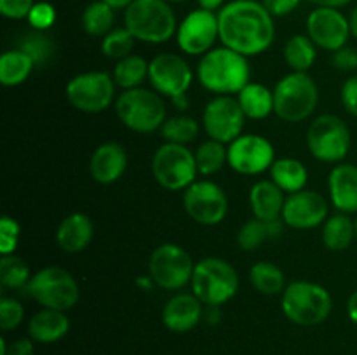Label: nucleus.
Instances as JSON below:
<instances>
[{
	"label": "nucleus",
	"instance_id": "nucleus-52",
	"mask_svg": "<svg viewBox=\"0 0 357 355\" xmlns=\"http://www.w3.org/2000/svg\"><path fill=\"white\" fill-rule=\"evenodd\" d=\"M349 26H351V35L357 38V6L352 9L351 16H349Z\"/></svg>",
	"mask_w": 357,
	"mask_h": 355
},
{
	"label": "nucleus",
	"instance_id": "nucleus-51",
	"mask_svg": "<svg viewBox=\"0 0 357 355\" xmlns=\"http://www.w3.org/2000/svg\"><path fill=\"white\" fill-rule=\"evenodd\" d=\"M105 3L112 7V9H128L135 0H103Z\"/></svg>",
	"mask_w": 357,
	"mask_h": 355
},
{
	"label": "nucleus",
	"instance_id": "nucleus-20",
	"mask_svg": "<svg viewBox=\"0 0 357 355\" xmlns=\"http://www.w3.org/2000/svg\"><path fill=\"white\" fill-rule=\"evenodd\" d=\"M204 303L192 292L173 296L162 308V324L173 333H188L201 322Z\"/></svg>",
	"mask_w": 357,
	"mask_h": 355
},
{
	"label": "nucleus",
	"instance_id": "nucleus-34",
	"mask_svg": "<svg viewBox=\"0 0 357 355\" xmlns=\"http://www.w3.org/2000/svg\"><path fill=\"white\" fill-rule=\"evenodd\" d=\"M229 148H225V143H220L216 139H208L195 150V162H197L199 174L211 176L216 174L227 164Z\"/></svg>",
	"mask_w": 357,
	"mask_h": 355
},
{
	"label": "nucleus",
	"instance_id": "nucleus-16",
	"mask_svg": "<svg viewBox=\"0 0 357 355\" xmlns=\"http://www.w3.org/2000/svg\"><path fill=\"white\" fill-rule=\"evenodd\" d=\"M246 118L236 97L216 96L206 104L204 113H202V125L209 139H216L227 145L239 138Z\"/></svg>",
	"mask_w": 357,
	"mask_h": 355
},
{
	"label": "nucleus",
	"instance_id": "nucleus-38",
	"mask_svg": "<svg viewBox=\"0 0 357 355\" xmlns=\"http://www.w3.org/2000/svg\"><path fill=\"white\" fill-rule=\"evenodd\" d=\"M135 35L128 30V28H115L110 33L105 35L103 42H101V51L107 58L110 59H121L131 56L132 47H135Z\"/></svg>",
	"mask_w": 357,
	"mask_h": 355
},
{
	"label": "nucleus",
	"instance_id": "nucleus-14",
	"mask_svg": "<svg viewBox=\"0 0 357 355\" xmlns=\"http://www.w3.org/2000/svg\"><path fill=\"white\" fill-rule=\"evenodd\" d=\"M220 38L218 14L213 10L195 9L183 17L176 30V44L188 56H204Z\"/></svg>",
	"mask_w": 357,
	"mask_h": 355
},
{
	"label": "nucleus",
	"instance_id": "nucleus-3",
	"mask_svg": "<svg viewBox=\"0 0 357 355\" xmlns=\"http://www.w3.org/2000/svg\"><path fill=\"white\" fill-rule=\"evenodd\" d=\"M126 28L136 40L164 44L176 35V14L167 0H135L126 9Z\"/></svg>",
	"mask_w": 357,
	"mask_h": 355
},
{
	"label": "nucleus",
	"instance_id": "nucleus-8",
	"mask_svg": "<svg viewBox=\"0 0 357 355\" xmlns=\"http://www.w3.org/2000/svg\"><path fill=\"white\" fill-rule=\"evenodd\" d=\"M26 289L42 308L66 312L79 301V284L68 270L59 267L38 270L37 274L31 275Z\"/></svg>",
	"mask_w": 357,
	"mask_h": 355
},
{
	"label": "nucleus",
	"instance_id": "nucleus-28",
	"mask_svg": "<svg viewBox=\"0 0 357 355\" xmlns=\"http://www.w3.org/2000/svg\"><path fill=\"white\" fill-rule=\"evenodd\" d=\"M33 68L35 63L21 49L3 52L0 58V84L6 87L21 86Z\"/></svg>",
	"mask_w": 357,
	"mask_h": 355
},
{
	"label": "nucleus",
	"instance_id": "nucleus-12",
	"mask_svg": "<svg viewBox=\"0 0 357 355\" xmlns=\"http://www.w3.org/2000/svg\"><path fill=\"white\" fill-rule=\"evenodd\" d=\"M66 97L84 113H100L115 97V80L107 72H86L66 84Z\"/></svg>",
	"mask_w": 357,
	"mask_h": 355
},
{
	"label": "nucleus",
	"instance_id": "nucleus-41",
	"mask_svg": "<svg viewBox=\"0 0 357 355\" xmlns=\"http://www.w3.org/2000/svg\"><path fill=\"white\" fill-rule=\"evenodd\" d=\"M26 19L33 30H38V31L49 30V28L56 23L54 6L49 2H35Z\"/></svg>",
	"mask_w": 357,
	"mask_h": 355
},
{
	"label": "nucleus",
	"instance_id": "nucleus-33",
	"mask_svg": "<svg viewBox=\"0 0 357 355\" xmlns=\"http://www.w3.org/2000/svg\"><path fill=\"white\" fill-rule=\"evenodd\" d=\"M114 10L103 0L91 2L82 13V26L86 33H89L91 37H105L110 33L115 19Z\"/></svg>",
	"mask_w": 357,
	"mask_h": 355
},
{
	"label": "nucleus",
	"instance_id": "nucleus-43",
	"mask_svg": "<svg viewBox=\"0 0 357 355\" xmlns=\"http://www.w3.org/2000/svg\"><path fill=\"white\" fill-rule=\"evenodd\" d=\"M33 3V0H0V14L7 19H24Z\"/></svg>",
	"mask_w": 357,
	"mask_h": 355
},
{
	"label": "nucleus",
	"instance_id": "nucleus-35",
	"mask_svg": "<svg viewBox=\"0 0 357 355\" xmlns=\"http://www.w3.org/2000/svg\"><path fill=\"white\" fill-rule=\"evenodd\" d=\"M162 138L166 143H174V145H185L194 141L197 138L199 124L195 118L188 115H174V117L166 118V122L160 127Z\"/></svg>",
	"mask_w": 357,
	"mask_h": 355
},
{
	"label": "nucleus",
	"instance_id": "nucleus-30",
	"mask_svg": "<svg viewBox=\"0 0 357 355\" xmlns=\"http://www.w3.org/2000/svg\"><path fill=\"white\" fill-rule=\"evenodd\" d=\"M250 281L258 292L265 296H275L284 292L286 282L281 268L272 261H258L251 267Z\"/></svg>",
	"mask_w": 357,
	"mask_h": 355
},
{
	"label": "nucleus",
	"instance_id": "nucleus-7",
	"mask_svg": "<svg viewBox=\"0 0 357 355\" xmlns=\"http://www.w3.org/2000/svg\"><path fill=\"white\" fill-rule=\"evenodd\" d=\"M115 113L126 127L149 134L162 127L166 122V103L155 90L136 87L124 90L117 97Z\"/></svg>",
	"mask_w": 357,
	"mask_h": 355
},
{
	"label": "nucleus",
	"instance_id": "nucleus-15",
	"mask_svg": "<svg viewBox=\"0 0 357 355\" xmlns=\"http://www.w3.org/2000/svg\"><path fill=\"white\" fill-rule=\"evenodd\" d=\"M149 80L155 93L174 100L190 89L194 72L181 56L160 52L149 63Z\"/></svg>",
	"mask_w": 357,
	"mask_h": 355
},
{
	"label": "nucleus",
	"instance_id": "nucleus-22",
	"mask_svg": "<svg viewBox=\"0 0 357 355\" xmlns=\"http://www.w3.org/2000/svg\"><path fill=\"white\" fill-rule=\"evenodd\" d=\"M330 198L338 211L351 214L357 212V166L338 164L328 178Z\"/></svg>",
	"mask_w": 357,
	"mask_h": 355
},
{
	"label": "nucleus",
	"instance_id": "nucleus-36",
	"mask_svg": "<svg viewBox=\"0 0 357 355\" xmlns=\"http://www.w3.org/2000/svg\"><path fill=\"white\" fill-rule=\"evenodd\" d=\"M30 267L23 258L16 254H7L0 258V284L7 289L26 287L30 282Z\"/></svg>",
	"mask_w": 357,
	"mask_h": 355
},
{
	"label": "nucleus",
	"instance_id": "nucleus-48",
	"mask_svg": "<svg viewBox=\"0 0 357 355\" xmlns=\"http://www.w3.org/2000/svg\"><path fill=\"white\" fill-rule=\"evenodd\" d=\"M307 2L314 3L316 7H333V9H340L351 3L352 0H307Z\"/></svg>",
	"mask_w": 357,
	"mask_h": 355
},
{
	"label": "nucleus",
	"instance_id": "nucleus-19",
	"mask_svg": "<svg viewBox=\"0 0 357 355\" xmlns=\"http://www.w3.org/2000/svg\"><path fill=\"white\" fill-rule=\"evenodd\" d=\"M284 225L295 230L316 228L328 219V202L314 190H302L289 194L282 209Z\"/></svg>",
	"mask_w": 357,
	"mask_h": 355
},
{
	"label": "nucleus",
	"instance_id": "nucleus-6",
	"mask_svg": "<svg viewBox=\"0 0 357 355\" xmlns=\"http://www.w3.org/2000/svg\"><path fill=\"white\" fill-rule=\"evenodd\" d=\"M192 292L208 306H222L237 294L239 277L229 261L222 258H204L192 275Z\"/></svg>",
	"mask_w": 357,
	"mask_h": 355
},
{
	"label": "nucleus",
	"instance_id": "nucleus-54",
	"mask_svg": "<svg viewBox=\"0 0 357 355\" xmlns=\"http://www.w3.org/2000/svg\"><path fill=\"white\" fill-rule=\"evenodd\" d=\"M167 2H169V3L171 2H183V0H167Z\"/></svg>",
	"mask_w": 357,
	"mask_h": 355
},
{
	"label": "nucleus",
	"instance_id": "nucleus-27",
	"mask_svg": "<svg viewBox=\"0 0 357 355\" xmlns=\"http://www.w3.org/2000/svg\"><path fill=\"white\" fill-rule=\"evenodd\" d=\"M241 108L248 118H260L268 117L274 111V90L265 87L264 84L250 82L239 94H237Z\"/></svg>",
	"mask_w": 357,
	"mask_h": 355
},
{
	"label": "nucleus",
	"instance_id": "nucleus-25",
	"mask_svg": "<svg viewBox=\"0 0 357 355\" xmlns=\"http://www.w3.org/2000/svg\"><path fill=\"white\" fill-rule=\"evenodd\" d=\"M70 331V319L61 310L42 308L28 322V336L35 343H56Z\"/></svg>",
	"mask_w": 357,
	"mask_h": 355
},
{
	"label": "nucleus",
	"instance_id": "nucleus-23",
	"mask_svg": "<svg viewBox=\"0 0 357 355\" xmlns=\"http://www.w3.org/2000/svg\"><path fill=\"white\" fill-rule=\"evenodd\" d=\"M284 191L274 183V181L261 180L253 184L250 191V205L255 218L261 221H275L281 219L282 209H284Z\"/></svg>",
	"mask_w": 357,
	"mask_h": 355
},
{
	"label": "nucleus",
	"instance_id": "nucleus-44",
	"mask_svg": "<svg viewBox=\"0 0 357 355\" xmlns=\"http://www.w3.org/2000/svg\"><path fill=\"white\" fill-rule=\"evenodd\" d=\"M35 341L31 338H20L13 343H7L6 338H0V355H35Z\"/></svg>",
	"mask_w": 357,
	"mask_h": 355
},
{
	"label": "nucleus",
	"instance_id": "nucleus-21",
	"mask_svg": "<svg viewBox=\"0 0 357 355\" xmlns=\"http://www.w3.org/2000/svg\"><path fill=\"white\" fill-rule=\"evenodd\" d=\"M128 167V153L115 141L103 143L91 155L89 171L96 183L112 184L121 180Z\"/></svg>",
	"mask_w": 357,
	"mask_h": 355
},
{
	"label": "nucleus",
	"instance_id": "nucleus-45",
	"mask_svg": "<svg viewBox=\"0 0 357 355\" xmlns=\"http://www.w3.org/2000/svg\"><path fill=\"white\" fill-rule=\"evenodd\" d=\"M331 61H333L335 68L342 70V72H352V70H357V51L344 45L333 52Z\"/></svg>",
	"mask_w": 357,
	"mask_h": 355
},
{
	"label": "nucleus",
	"instance_id": "nucleus-31",
	"mask_svg": "<svg viewBox=\"0 0 357 355\" xmlns=\"http://www.w3.org/2000/svg\"><path fill=\"white\" fill-rule=\"evenodd\" d=\"M316 47L309 35H293L284 44L286 65L293 72L307 73L316 61Z\"/></svg>",
	"mask_w": 357,
	"mask_h": 355
},
{
	"label": "nucleus",
	"instance_id": "nucleus-11",
	"mask_svg": "<svg viewBox=\"0 0 357 355\" xmlns=\"http://www.w3.org/2000/svg\"><path fill=\"white\" fill-rule=\"evenodd\" d=\"M194 261L190 254L178 244H160L150 254L149 275L153 284L164 291H178L192 282Z\"/></svg>",
	"mask_w": 357,
	"mask_h": 355
},
{
	"label": "nucleus",
	"instance_id": "nucleus-32",
	"mask_svg": "<svg viewBox=\"0 0 357 355\" xmlns=\"http://www.w3.org/2000/svg\"><path fill=\"white\" fill-rule=\"evenodd\" d=\"M145 79H149V63L142 56H128L117 61L114 68L115 86L122 87L124 90L136 89L145 82Z\"/></svg>",
	"mask_w": 357,
	"mask_h": 355
},
{
	"label": "nucleus",
	"instance_id": "nucleus-53",
	"mask_svg": "<svg viewBox=\"0 0 357 355\" xmlns=\"http://www.w3.org/2000/svg\"><path fill=\"white\" fill-rule=\"evenodd\" d=\"M354 228H356V235H357V218L354 219Z\"/></svg>",
	"mask_w": 357,
	"mask_h": 355
},
{
	"label": "nucleus",
	"instance_id": "nucleus-37",
	"mask_svg": "<svg viewBox=\"0 0 357 355\" xmlns=\"http://www.w3.org/2000/svg\"><path fill=\"white\" fill-rule=\"evenodd\" d=\"M17 49L26 52L31 58V61L35 63V66H44L47 65L49 59L54 54V42L44 31L33 30L21 38L20 47Z\"/></svg>",
	"mask_w": 357,
	"mask_h": 355
},
{
	"label": "nucleus",
	"instance_id": "nucleus-10",
	"mask_svg": "<svg viewBox=\"0 0 357 355\" xmlns=\"http://www.w3.org/2000/svg\"><path fill=\"white\" fill-rule=\"evenodd\" d=\"M351 131L337 115H321L307 131V146L321 162H342L351 150Z\"/></svg>",
	"mask_w": 357,
	"mask_h": 355
},
{
	"label": "nucleus",
	"instance_id": "nucleus-47",
	"mask_svg": "<svg viewBox=\"0 0 357 355\" xmlns=\"http://www.w3.org/2000/svg\"><path fill=\"white\" fill-rule=\"evenodd\" d=\"M302 0H261L265 9L272 14V17H282L291 14Z\"/></svg>",
	"mask_w": 357,
	"mask_h": 355
},
{
	"label": "nucleus",
	"instance_id": "nucleus-49",
	"mask_svg": "<svg viewBox=\"0 0 357 355\" xmlns=\"http://www.w3.org/2000/svg\"><path fill=\"white\" fill-rule=\"evenodd\" d=\"M347 313H349V319L357 326V289L351 294L347 301Z\"/></svg>",
	"mask_w": 357,
	"mask_h": 355
},
{
	"label": "nucleus",
	"instance_id": "nucleus-29",
	"mask_svg": "<svg viewBox=\"0 0 357 355\" xmlns=\"http://www.w3.org/2000/svg\"><path fill=\"white\" fill-rule=\"evenodd\" d=\"M356 237L354 221L345 212L333 214L323 225V242L330 251H345Z\"/></svg>",
	"mask_w": 357,
	"mask_h": 355
},
{
	"label": "nucleus",
	"instance_id": "nucleus-39",
	"mask_svg": "<svg viewBox=\"0 0 357 355\" xmlns=\"http://www.w3.org/2000/svg\"><path fill=\"white\" fill-rule=\"evenodd\" d=\"M267 239H271L268 223L253 218L241 226L237 233V244L243 251H257Z\"/></svg>",
	"mask_w": 357,
	"mask_h": 355
},
{
	"label": "nucleus",
	"instance_id": "nucleus-9",
	"mask_svg": "<svg viewBox=\"0 0 357 355\" xmlns=\"http://www.w3.org/2000/svg\"><path fill=\"white\" fill-rule=\"evenodd\" d=\"M152 173L157 183L166 190H187L192 183H195L199 174L195 153L185 145L164 143L157 148L152 159Z\"/></svg>",
	"mask_w": 357,
	"mask_h": 355
},
{
	"label": "nucleus",
	"instance_id": "nucleus-4",
	"mask_svg": "<svg viewBox=\"0 0 357 355\" xmlns=\"http://www.w3.org/2000/svg\"><path fill=\"white\" fill-rule=\"evenodd\" d=\"M281 306L293 324L302 327L317 326L330 317L333 299L326 287L309 281H295L286 285Z\"/></svg>",
	"mask_w": 357,
	"mask_h": 355
},
{
	"label": "nucleus",
	"instance_id": "nucleus-2",
	"mask_svg": "<svg viewBox=\"0 0 357 355\" xmlns=\"http://www.w3.org/2000/svg\"><path fill=\"white\" fill-rule=\"evenodd\" d=\"M197 79L204 89L220 96L239 94L250 84L251 68L246 56L229 47L211 49L201 58Z\"/></svg>",
	"mask_w": 357,
	"mask_h": 355
},
{
	"label": "nucleus",
	"instance_id": "nucleus-42",
	"mask_svg": "<svg viewBox=\"0 0 357 355\" xmlns=\"http://www.w3.org/2000/svg\"><path fill=\"white\" fill-rule=\"evenodd\" d=\"M20 223L14 218L3 216L0 219V254L7 256V254H14V249L17 246V239H20Z\"/></svg>",
	"mask_w": 357,
	"mask_h": 355
},
{
	"label": "nucleus",
	"instance_id": "nucleus-5",
	"mask_svg": "<svg viewBox=\"0 0 357 355\" xmlns=\"http://www.w3.org/2000/svg\"><path fill=\"white\" fill-rule=\"evenodd\" d=\"M319 103V89L309 73L291 72L274 89V113L281 120L298 124L314 113Z\"/></svg>",
	"mask_w": 357,
	"mask_h": 355
},
{
	"label": "nucleus",
	"instance_id": "nucleus-50",
	"mask_svg": "<svg viewBox=\"0 0 357 355\" xmlns=\"http://www.w3.org/2000/svg\"><path fill=\"white\" fill-rule=\"evenodd\" d=\"M197 2H199V7H201V9L213 10V13H215L216 9H222L225 0H197Z\"/></svg>",
	"mask_w": 357,
	"mask_h": 355
},
{
	"label": "nucleus",
	"instance_id": "nucleus-17",
	"mask_svg": "<svg viewBox=\"0 0 357 355\" xmlns=\"http://www.w3.org/2000/svg\"><path fill=\"white\" fill-rule=\"evenodd\" d=\"M274 162V146L264 136L241 134L229 146L227 164L239 174L257 176L271 169Z\"/></svg>",
	"mask_w": 357,
	"mask_h": 355
},
{
	"label": "nucleus",
	"instance_id": "nucleus-13",
	"mask_svg": "<svg viewBox=\"0 0 357 355\" xmlns=\"http://www.w3.org/2000/svg\"><path fill=\"white\" fill-rule=\"evenodd\" d=\"M183 205L187 214L204 226L222 223L229 211V200L223 188L208 180L195 181L185 190Z\"/></svg>",
	"mask_w": 357,
	"mask_h": 355
},
{
	"label": "nucleus",
	"instance_id": "nucleus-24",
	"mask_svg": "<svg viewBox=\"0 0 357 355\" xmlns=\"http://www.w3.org/2000/svg\"><path fill=\"white\" fill-rule=\"evenodd\" d=\"M93 233L94 226L89 216L82 214V212H72L59 223L56 240L65 253L73 254L80 253L89 246L93 240Z\"/></svg>",
	"mask_w": 357,
	"mask_h": 355
},
{
	"label": "nucleus",
	"instance_id": "nucleus-46",
	"mask_svg": "<svg viewBox=\"0 0 357 355\" xmlns=\"http://www.w3.org/2000/svg\"><path fill=\"white\" fill-rule=\"evenodd\" d=\"M342 104L349 113L357 117V75L349 77L342 86Z\"/></svg>",
	"mask_w": 357,
	"mask_h": 355
},
{
	"label": "nucleus",
	"instance_id": "nucleus-18",
	"mask_svg": "<svg viewBox=\"0 0 357 355\" xmlns=\"http://www.w3.org/2000/svg\"><path fill=\"white\" fill-rule=\"evenodd\" d=\"M307 35L317 47L335 52L347 44L351 26L340 9L316 7L307 17Z\"/></svg>",
	"mask_w": 357,
	"mask_h": 355
},
{
	"label": "nucleus",
	"instance_id": "nucleus-26",
	"mask_svg": "<svg viewBox=\"0 0 357 355\" xmlns=\"http://www.w3.org/2000/svg\"><path fill=\"white\" fill-rule=\"evenodd\" d=\"M272 181L288 194H296V191L305 190L307 181H309V171L300 160L284 157L278 159L271 167Z\"/></svg>",
	"mask_w": 357,
	"mask_h": 355
},
{
	"label": "nucleus",
	"instance_id": "nucleus-40",
	"mask_svg": "<svg viewBox=\"0 0 357 355\" xmlns=\"http://www.w3.org/2000/svg\"><path fill=\"white\" fill-rule=\"evenodd\" d=\"M24 319V308L20 301L14 298L2 296L0 298V329L3 333L16 329Z\"/></svg>",
	"mask_w": 357,
	"mask_h": 355
},
{
	"label": "nucleus",
	"instance_id": "nucleus-1",
	"mask_svg": "<svg viewBox=\"0 0 357 355\" xmlns=\"http://www.w3.org/2000/svg\"><path fill=\"white\" fill-rule=\"evenodd\" d=\"M220 40L225 47L246 56L267 51L275 37L274 17L257 0H234L218 13Z\"/></svg>",
	"mask_w": 357,
	"mask_h": 355
}]
</instances>
